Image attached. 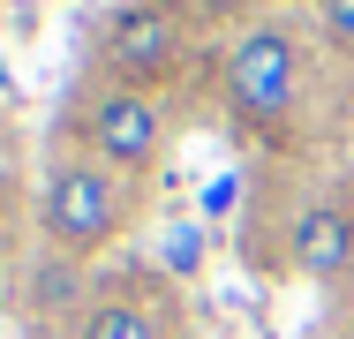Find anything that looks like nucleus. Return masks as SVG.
<instances>
[{
	"label": "nucleus",
	"mask_w": 354,
	"mask_h": 339,
	"mask_svg": "<svg viewBox=\"0 0 354 339\" xmlns=\"http://www.w3.org/2000/svg\"><path fill=\"white\" fill-rule=\"evenodd\" d=\"M218 106L226 121L264 143H286L309 106V46L286 15H249L218 53Z\"/></svg>",
	"instance_id": "nucleus-1"
},
{
	"label": "nucleus",
	"mask_w": 354,
	"mask_h": 339,
	"mask_svg": "<svg viewBox=\"0 0 354 339\" xmlns=\"http://www.w3.org/2000/svg\"><path fill=\"white\" fill-rule=\"evenodd\" d=\"M61 151H83L129 181H151L174 151V113L158 91H129L113 75H83L61 113Z\"/></svg>",
	"instance_id": "nucleus-2"
},
{
	"label": "nucleus",
	"mask_w": 354,
	"mask_h": 339,
	"mask_svg": "<svg viewBox=\"0 0 354 339\" xmlns=\"http://www.w3.org/2000/svg\"><path fill=\"white\" fill-rule=\"evenodd\" d=\"M136 203H143V181L83 158V151H61L38 174V234L61 257H98L136 226Z\"/></svg>",
	"instance_id": "nucleus-3"
},
{
	"label": "nucleus",
	"mask_w": 354,
	"mask_h": 339,
	"mask_svg": "<svg viewBox=\"0 0 354 339\" xmlns=\"http://www.w3.org/2000/svg\"><path fill=\"white\" fill-rule=\"evenodd\" d=\"M189 61V8L181 0H129L98 30V75L129 91H166Z\"/></svg>",
	"instance_id": "nucleus-4"
},
{
	"label": "nucleus",
	"mask_w": 354,
	"mask_h": 339,
	"mask_svg": "<svg viewBox=\"0 0 354 339\" xmlns=\"http://www.w3.org/2000/svg\"><path fill=\"white\" fill-rule=\"evenodd\" d=\"M68 339H189V309L166 279H106L75 302V332Z\"/></svg>",
	"instance_id": "nucleus-5"
},
{
	"label": "nucleus",
	"mask_w": 354,
	"mask_h": 339,
	"mask_svg": "<svg viewBox=\"0 0 354 339\" xmlns=\"http://www.w3.org/2000/svg\"><path fill=\"white\" fill-rule=\"evenodd\" d=\"M279 257L294 279H309V286H339L354 279V203L339 189H309V196H294L279 226Z\"/></svg>",
	"instance_id": "nucleus-6"
},
{
	"label": "nucleus",
	"mask_w": 354,
	"mask_h": 339,
	"mask_svg": "<svg viewBox=\"0 0 354 339\" xmlns=\"http://www.w3.org/2000/svg\"><path fill=\"white\" fill-rule=\"evenodd\" d=\"M317 38L339 61H354V0H317Z\"/></svg>",
	"instance_id": "nucleus-7"
},
{
	"label": "nucleus",
	"mask_w": 354,
	"mask_h": 339,
	"mask_svg": "<svg viewBox=\"0 0 354 339\" xmlns=\"http://www.w3.org/2000/svg\"><path fill=\"white\" fill-rule=\"evenodd\" d=\"M174 271H196V234H174Z\"/></svg>",
	"instance_id": "nucleus-8"
},
{
	"label": "nucleus",
	"mask_w": 354,
	"mask_h": 339,
	"mask_svg": "<svg viewBox=\"0 0 354 339\" xmlns=\"http://www.w3.org/2000/svg\"><path fill=\"white\" fill-rule=\"evenodd\" d=\"M0 294H8V249H0Z\"/></svg>",
	"instance_id": "nucleus-9"
}]
</instances>
